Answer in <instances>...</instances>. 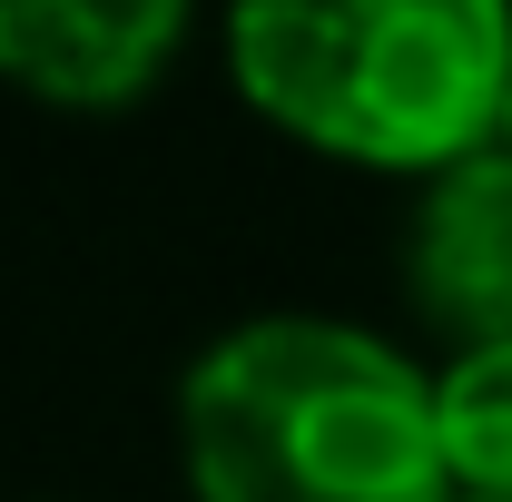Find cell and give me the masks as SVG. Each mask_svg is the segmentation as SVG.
<instances>
[{"label": "cell", "instance_id": "6da1fadb", "mask_svg": "<svg viewBox=\"0 0 512 502\" xmlns=\"http://www.w3.org/2000/svg\"><path fill=\"white\" fill-rule=\"evenodd\" d=\"M197 502H453L434 375L335 315L227 325L178 384Z\"/></svg>", "mask_w": 512, "mask_h": 502}, {"label": "cell", "instance_id": "7a4b0ae2", "mask_svg": "<svg viewBox=\"0 0 512 502\" xmlns=\"http://www.w3.org/2000/svg\"><path fill=\"white\" fill-rule=\"evenodd\" d=\"M227 69L325 158L444 178L503 138L512 0H227Z\"/></svg>", "mask_w": 512, "mask_h": 502}, {"label": "cell", "instance_id": "3957f363", "mask_svg": "<svg viewBox=\"0 0 512 502\" xmlns=\"http://www.w3.org/2000/svg\"><path fill=\"white\" fill-rule=\"evenodd\" d=\"M404 276H414L424 325L453 335V355L512 345V148H483L424 188Z\"/></svg>", "mask_w": 512, "mask_h": 502}, {"label": "cell", "instance_id": "277c9868", "mask_svg": "<svg viewBox=\"0 0 512 502\" xmlns=\"http://www.w3.org/2000/svg\"><path fill=\"white\" fill-rule=\"evenodd\" d=\"M178 30L188 0H0V79L60 109H119L168 69Z\"/></svg>", "mask_w": 512, "mask_h": 502}, {"label": "cell", "instance_id": "5b68a950", "mask_svg": "<svg viewBox=\"0 0 512 502\" xmlns=\"http://www.w3.org/2000/svg\"><path fill=\"white\" fill-rule=\"evenodd\" d=\"M434 414H444L453 493H473V502H512V345L453 355L444 375H434Z\"/></svg>", "mask_w": 512, "mask_h": 502}, {"label": "cell", "instance_id": "8992f818", "mask_svg": "<svg viewBox=\"0 0 512 502\" xmlns=\"http://www.w3.org/2000/svg\"><path fill=\"white\" fill-rule=\"evenodd\" d=\"M493 148H512V89H503V138H493Z\"/></svg>", "mask_w": 512, "mask_h": 502}, {"label": "cell", "instance_id": "52a82bcc", "mask_svg": "<svg viewBox=\"0 0 512 502\" xmlns=\"http://www.w3.org/2000/svg\"><path fill=\"white\" fill-rule=\"evenodd\" d=\"M453 502H473V493H453Z\"/></svg>", "mask_w": 512, "mask_h": 502}]
</instances>
